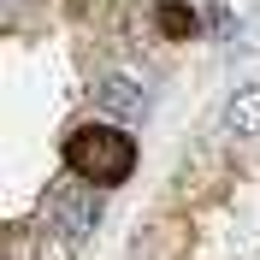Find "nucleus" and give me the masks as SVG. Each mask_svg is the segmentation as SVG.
<instances>
[{"mask_svg": "<svg viewBox=\"0 0 260 260\" xmlns=\"http://www.w3.org/2000/svg\"><path fill=\"white\" fill-rule=\"evenodd\" d=\"M65 172L95 189H118L136 172V142L118 124H77L65 136Z\"/></svg>", "mask_w": 260, "mask_h": 260, "instance_id": "nucleus-1", "label": "nucleus"}, {"mask_svg": "<svg viewBox=\"0 0 260 260\" xmlns=\"http://www.w3.org/2000/svg\"><path fill=\"white\" fill-rule=\"evenodd\" d=\"M101 219H107V189H95V183H83V178L53 183V195H48V237L77 248V243L95 237Z\"/></svg>", "mask_w": 260, "mask_h": 260, "instance_id": "nucleus-2", "label": "nucleus"}, {"mask_svg": "<svg viewBox=\"0 0 260 260\" xmlns=\"http://www.w3.org/2000/svg\"><path fill=\"white\" fill-rule=\"evenodd\" d=\"M95 107L107 118H142L148 113V89L136 77H124V71H113V77H101L95 83Z\"/></svg>", "mask_w": 260, "mask_h": 260, "instance_id": "nucleus-3", "label": "nucleus"}, {"mask_svg": "<svg viewBox=\"0 0 260 260\" xmlns=\"http://www.w3.org/2000/svg\"><path fill=\"white\" fill-rule=\"evenodd\" d=\"M225 130H231V136H260V83H248V89H237V95H231Z\"/></svg>", "mask_w": 260, "mask_h": 260, "instance_id": "nucleus-4", "label": "nucleus"}, {"mask_svg": "<svg viewBox=\"0 0 260 260\" xmlns=\"http://www.w3.org/2000/svg\"><path fill=\"white\" fill-rule=\"evenodd\" d=\"M154 18H160V30L178 36V42H189V36L201 30V12H195V6H183V0H160V6H154Z\"/></svg>", "mask_w": 260, "mask_h": 260, "instance_id": "nucleus-5", "label": "nucleus"}]
</instances>
